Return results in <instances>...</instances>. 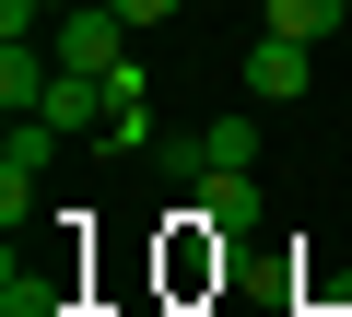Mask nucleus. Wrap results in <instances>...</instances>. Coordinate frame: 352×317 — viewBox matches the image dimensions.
<instances>
[{
    "label": "nucleus",
    "mask_w": 352,
    "mask_h": 317,
    "mask_svg": "<svg viewBox=\"0 0 352 317\" xmlns=\"http://www.w3.org/2000/svg\"><path fill=\"white\" fill-rule=\"evenodd\" d=\"M305 71H317V47L258 24V47H247V106H294V94H305Z\"/></svg>",
    "instance_id": "f03ea898"
},
{
    "label": "nucleus",
    "mask_w": 352,
    "mask_h": 317,
    "mask_svg": "<svg viewBox=\"0 0 352 317\" xmlns=\"http://www.w3.org/2000/svg\"><path fill=\"white\" fill-rule=\"evenodd\" d=\"M0 317H59V270H0Z\"/></svg>",
    "instance_id": "0eeeda50"
},
{
    "label": "nucleus",
    "mask_w": 352,
    "mask_h": 317,
    "mask_svg": "<svg viewBox=\"0 0 352 317\" xmlns=\"http://www.w3.org/2000/svg\"><path fill=\"white\" fill-rule=\"evenodd\" d=\"M0 223H36V165L24 153H0Z\"/></svg>",
    "instance_id": "6e6552de"
},
{
    "label": "nucleus",
    "mask_w": 352,
    "mask_h": 317,
    "mask_svg": "<svg viewBox=\"0 0 352 317\" xmlns=\"http://www.w3.org/2000/svg\"><path fill=\"white\" fill-rule=\"evenodd\" d=\"M223 165H258V106H235V118L200 129V177H223Z\"/></svg>",
    "instance_id": "39448f33"
},
{
    "label": "nucleus",
    "mask_w": 352,
    "mask_h": 317,
    "mask_svg": "<svg viewBox=\"0 0 352 317\" xmlns=\"http://www.w3.org/2000/svg\"><path fill=\"white\" fill-rule=\"evenodd\" d=\"M0 36H47V0H0Z\"/></svg>",
    "instance_id": "1a4fd4ad"
},
{
    "label": "nucleus",
    "mask_w": 352,
    "mask_h": 317,
    "mask_svg": "<svg viewBox=\"0 0 352 317\" xmlns=\"http://www.w3.org/2000/svg\"><path fill=\"white\" fill-rule=\"evenodd\" d=\"M118 12H129V36H153V24H176V12H188V0H118Z\"/></svg>",
    "instance_id": "9d476101"
},
{
    "label": "nucleus",
    "mask_w": 352,
    "mask_h": 317,
    "mask_svg": "<svg viewBox=\"0 0 352 317\" xmlns=\"http://www.w3.org/2000/svg\"><path fill=\"white\" fill-rule=\"evenodd\" d=\"M59 12H82V0H47V24H59Z\"/></svg>",
    "instance_id": "9b49d317"
},
{
    "label": "nucleus",
    "mask_w": 352,
    "mask_h": 317,
    "mask_svg": "<svg viewBox=\"0 0 352 317\" xmlns=\"http://www.w3.org/2000/svg\"><path fill=\"white\" fill-rule=\"evenodd\" d=\"M118 36H129V12H118V0H82V12H59V24H47V59H59V71H94V83H106V71L129 59Z\"/></svg>",
    "instance_id": "f257e3e1"
},
{
    "label": "nucleus",
    "mask_w": 352,
    "mask_h": 317,
    "mask_svg": "<svg viewBox=\"0 0 352 317\" xmlns=\"http://www.w3.org/2000/svg\"><path fill=\"white\" fill-rule=\"evenodd\" d=\"M200 212H212L223 235H247V223H258V165H223V177H200Z\"/></svg>",
    "instance_id": "7ed1b4c3"
},
{
    "label": "nucleus",
    "mask_w": 352,
    "mask_h": 317,
    "mask_svg": "<svg viewBox=\"0 0 352 317\" xmlns=\"http://www.w3.org/2000/svg\"><path fill=\"white\" fill-rule=\"evenodd\" d=\"M258 24H270V36H305V47H317V36H340V24H352V0H258Z\"/></svg>",
    "instance_id": "20e7f679"
},
{
    "label": "nucleus",
    "mask_w": 352,
    "mask_h": 317,
    "mask_svg": "<svg viewBox=\"0 0 352 317\" xmlns=\"http://www.w3.org/2000/svg\"><path fill=\"white\" fill-rule=\"evenodd\" d=\"M106 153H153L164 141V118H153V94H106V129H94Z\"/></svg>",
    "instance_id": "423d86ee"
}]
</instances>
